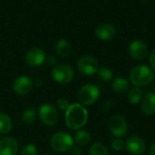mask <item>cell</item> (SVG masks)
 I'll list each match as a JSON object with an SVG mask.
<instances>
[{
    "label": "cell",
    "mask_w": 155,
    "mask_h": 155,
    "mask_svg": "<svg viewBox=\"0 0 155 155\" xmlns=\"http://www.w3.org/2000/svg\"><path fill=\"white\" fill-rule=\"evenodd\" d=\"M88 121V112L80 103H74L69 105L65 111L66 126L74 131L80 130Z\"/></svg>",
    "instance_id": "obj_1"
},
{
    "label": "cell",
    "mask_w": 155,
    "mask_h": 155,
    "mask_svg": "<svg viewBox=\"0 0 155 155\" xmlns=\"http://www.w3.org/2000/svg\"><path fill=\"white\" fill-rule=\"evenodd\" d=\"M130 83L136 87H143L152 84L155 79L154 71L147 65H136L132 68L129 75Z\"/></svg>",
    "instance_id": "obj_2"
},
{
    "label": "cell",
    "mask_w": 155,
    "mask_h": 155,
    "mask_svg": "<svg viewBox=\"0 0 155 155\" xmlns=\"http://www.w3.org/2000/svg\"><path fill=\"white\" fill-rule=\"evenodd\" d=\"M74 138L66 132H57L50 139V146L56 153H65L74 147Z\"/></svg>",
    "instance_id": "obj_3"
},
{
    "label": "cell",
    "mask_w": 155,
    "mask_h": 155,
    "mask_svg": "<svg viewBox=\"0 0 155 155\" xmlns=\"http://www.w3.org/2000/svg\"><path fill=\"white\" fill-rule=\"evenodd\" d=\"M100 97L99 88L93 84H87L83 85L77 94L78 101L84 106H90L94 104Z\"/></svg>",
    "instance_id": "obj_4"
},
{
    "label": "cell",
    "mask_w": 155,
    "mask_h": 155,
    "mask_svg": "<svg viewBox=\"0 0 155 155\" xmlns=\"http://www.w3.org/2000/svg\"><path fill=\"white\" fill-rule=\"evenodd\" d=\"M52 78L58 84H65L70 83L74 76V71L72 66L66 64L55 65L52 70Z\"/></svg>",
    "instance_id": "obj_5"
},
{
    "label": "cell",
    "mask_w": 155,
    "mask_h": 155,
    "mask_svg": "<svg viewBox=\"0 0 155 155\" xmlns=\"http://www.w3.org/2000/svg\"><path fill=\"white\" fill-rule=\"evenodd\" d=\"M39 120L46 126H53L56 124L59 119L58 111L51 104H44L38 109Z\"/></svg>",
    "instance_id": "obj_6"
},
{
    "label": "cell",
    "mask_w": 155,
    "mask_h": 155,
    "mask_svg": "<svg viewBox=\"0 0 155 155\" xmlns=\"http://www.w3.org/2000/svg\"><path fill=\"white\" fill-rule=\"evenodd\" d=\"M109 130L115 138L125 136L128 132V124L125 118L121 114H114L109 120Z\"/></svg>",
    "instance_id": "obj_7"
},
{
    "label": "cell",
    "mask_w": 155,
    "mask_h": 155,
    "mask_svg": "<svg viewBox=\"0 0 155 155\" xmlns=\"http://www.w3.org/2000/svg\"><path fill=\"white\" fill-rule=\"evenodd\" d=\"M77 69L80 72V74L86 76H90L97 73L99 69V64L98 62L94 57L89 55H84L78 60Z\"/></svg>",
    "instance_id": "obj_8"
},
{
    "label": "cell",
    "mask_w": 155,
    "mask_h": 155,
    "mask_svg": "<svg viewBox=\"0 0 155 155\" xmlns=\"http://www.w3.org/2000/svg\"><path fill=\"white\" fill-rule=\"evenodd\" d=\"M125 149L130 154L142 155L145 153L146 143L143 138L133 135L125 141Z\"/></svg>",
    "instance_id": "obj_9"
},
{
    "label": "cell",
    "mask_w": 155,
    "mask_h": 155,
    "mask_svg": "<svg viewBox=\"0 0 155 155\" xmlns=\"http://www.w3.org/2000/svg\"><path fill=\"white\" fill-rule=\"evenodd\" d=\"M34 86L32 79L26 75L17 77L13 84V90L18 95H25L29 94Z\"/></svg>",
    "instance_id": "obj_10"
},
{
    "label": "cell",
    "mask_w": 155,
    "mask_h": 155,
    "mask_svg": "<svg viewBox=\"0 0 155 155\" xmlns=\"http://www.w3.org/2000/svg\"><path fill=\"white\" fill-rule=\"evenodd\" d=\"M129 54L136 61L143 60L148 54L147 45L142 40H134L129 45Z\"/></svg>",
    "instance_id": "obj_11"
},
{
    "label": "cell",
    "mask_w": 155,
    "mask_h": 155,
    "mask_svg": "<svg viewBox=\"0 0 155 155\" xmlns=\"http://www.w3.org/2000/svg\"><path fill=\"white\" fill-rule=\"evenodd\" d=\"M45 59H46V55L45 51L38 47L29 50L25 57V63L32 67L42 65L45 62Z\"/></svg>",
    "instance_id": "obj_12"
},
{
    "label": "cell",
    "mask_w": 155,
    "mask_h": 155,
    "mask_svg": "<svg viewBox=\"0 0 155 155\" xmlns=\"http://www.w3.org/2000/svg\"><path fill=\"white\" fill-rule=\"evenodd\" d=\"M18 148V143L13 137L7 136L0 140V155H15Z\"/></svg>",
    "instance_id": "obj_13"
},
{
    "label": "cell",
    "mask_w": 155,
    "mask_h": 155,
    "mask_svg": "<svg viewBox=\"0 0 155 155\" xmlns=\"http://www.w3.org/2000/svg\"><path fill=\"white\" fill-rule=\"evenodd\" d=\"M142 112L145 115H153L155 114V93L147 92L141 102Z\"/></svg>",
    "instance_id": "obj_14"
},
{
    "label": "cell",
    "mask_w": 155,
    "mask_h": 155,
    "mask_svg": "<svg viewBox=\"0 0 155 155\" xmlns=\"http://www.w3.org/2000/svg\"><path fill=\"white\" fill-rule=\"evenodd\" d=\"M116 30L114 25L110 24H101L95 29L96 36L103 41H109L115 36Z\"/></svg>",
    "instance_id": "obj_15"
},
{
    "label": "cell",
    "mask_w": 155,
    "mask_h": 155,
    "mask_svg": "<svg viewBox=\"0 0 155 155\" xmlns=\"http://www.w3.org/2000/svg\"><path fill=\"white\" fill-rule=\"evenodd\" d=\"M111 87L116 94H125L130 90V82L124 77H117L112 82Z\"/></svg>",
    "instance_id": "obj_16"
},
{
    "label": "cell",
    "mask_w": 155,
    "mask_h": 155,
    "mask_svg": "<svg viewBox=\"0 0 155 155\" xmlns=\"http://www.w3.org/2000/svg\"><path fill=\"white\" fill-rule=\"evenodd\" d=\"M55 52L60 57L66 58L71 54L72 47H71L70 44L68 43V41H66L65 39H60L56 42Z\"/></svg>",
    "instance_id": "obj_17"
},
{
    "label": "cell",
    "mask_w": 155,
    "mask_h": 155,
    "mask_svg": "<svg viewBox=\"0 0 155 155\" xmlns=\"http://www.w3.org/2000/svg\"><path fill=\"white\" fill-rule=\"evenodd\" d=\"M91 141V135L86 130H77L74 136V142L77 144V146L84 147L86 146Z\"/></svg>",
    "instance_id": "obj_18"
},
{
    "label": "cell",
    "mask_w": 155,
    "mask_h": 155,
    "mask_svg": "<svg viewBox=\"0 0 155 155\" xmlns=\"http://www.w3.org/2000/svg\"><path fill=\"white\" fill-rule=\"evenodd\" d=\"M143 97V93L140 87L134 86L128 91L127 98H128V101L131 104H134V105L139 104L142 102Z\"/></svg>",
    "instance_id": "obj_19"
},
{
    "label": "cell",
    "mask_w": 155,
    "mask_h": 155,
    "mask_svg": "<svg viewBox=\"0 0 155 155\" xmlns=\"http://www.w3.org/2000/svg\"><path fill=\"white\" fill-rule=\"evenodd\" d=\"M13 122L9 115L0 113V134H6L12 131Z\"/></svg>",
    "instance_id": "obj_20"
},
{
    "label": "cell",
    "mask_w": 155,
    "mask_h": 155,
    "mask_svg": "<svg viewBox=\"0 0 155 155\" xmlns=\"http://www.w3.org/2000/svg\"><path fill=\"white\" fill-rule=\"evenodd\" d=\"M96 74H97L98 78L103 82H111L113 80V77H114L113 71L107 66L99 67Z\"/></svg>",
    "instance_id": "obj_21"
},
{
    "label": "cell",
    "mask_w": 155,
    "mask_h": 155,
    "mask_svg": "<svg viewBox=\"0 0 155 155\" xmlns=\"http://www.w3.org/2000/svg\"><path fill=\"white\" fill-rule=\"evenodd\" d=\"M89 155H109V152L104 143H94L89 149Z\"/></svg>",
    "instance_id": "obj_22"
},
{
    "label": "cell",
    "mask_w": 155,
    "mask_h": 155,
    "mask_svg": "<svg viewBox=\"0 0 155 155\" xmlns=\"http://www.w3.org/2000/svg\"><path fill=\"white\" fill-rule=\"evenodd\" d=\"M22 121L26 124H33L36 119V111L34 108H27L24 110L21 115Z\"/></svg>",
    "instance_id": "obj_23"
},
{
    "label": "cell",
    "mask_w": 155,
    "mask_h": 155,
    "mask_svg": "<svg viewBox=\"0 0 155 155\" xmlns=\"http://www.w3.org/2000/svg\"><path fill=\"white\" fill-rule=\"evenodd\" d=\"M111 147L115 152H121L125 149V142L121 138H115L111 143Z\"/></svg>",
    "instance_id": "obj_24"
},
{
    "label": "cell",
    "mask_w": 155,
    "mask_h": 155,
    "mask_svg": "<svg viewBox=\"0 0 155 155\" xmlns=\"http://www.w3.org/2000/svg\"><path fill=\"white\" fill-rule=\"evenodd\" d=\"M20 155H37V149L34 144H27L23 147Z\"/></svg>",
    "instance_id": "obj_25"
},
{
    "label": "cell",
    "mask_w": 155,
    "mask_h": 155,
    "mask_svg": "<svg viewBox=\"0 0 155 155\" xmlns=\"http://www.w3.org/2000/svg\"><path fill=\"white\" fill-rule=\"evenodd\" d=\"M56 105H57V107H58L61 111H66V110L68 109L70 104H69V102H68L67 99H65V98H64V97H61V98H59V99L56 101Z\"/></svg>",
    "instance_id": "obj_26"
},
{
    "label": "cell",
    "mask_w": 155,
    "mask_h": 155,
    "mask_svg": "<svg viewBox=\"0 0 155 155\" xmlns=\"http://www.w3.org/2000/svg\"><path fill=\"white\" fill-rule=\"evenodd\" d=\"M149 64H150L151 68L154 71L155 70V49H153V50L152 51V53L150 54V56H149Z\"/></svg>",
    "instance_id": "obj_27"
},
{
    "label": "cell",
    "mask_w": 155,
    "mask_h": 155,
    "mask_svg": "<svg viewBox=\"0 0 155 155\" xmlns=\"http://www.w3.org/2000/svg\"><path fill=\"white\" fill-rule=\"evenodd\" d=\"M71 153L72 155H82L83 154V151L80 148V146H74L71 150Z\"/></svg>",
    "instance_id": "obj_28"
},
{
    "label": "cell",
    "mask_w": 155,
    "mask_h": 155,
    "mask_svg": "<svg viewBox=\"0 0 155 155\" xmlns=\"http://www.w3.org/2000/svg\"><path fill=\"white\" fill-rule=\"evenodd\" d=\"M45 62H46V64H47L48 65H50V66H53V65L56 64V59H55L54 56H49L48 58L45 59Z\"/></svg>",
    "instance_id": "obj_29"
},
{
    "label": "cell",
    "mask_w": 155,
    "mask_h": 155,
    "mask_svg": "<svg viewBox=\"0 0 155 155\" xmlns=\"http://www.w3.org/2000/svg\"><path fill=\"white\" fill-rule=\"evenodd\" d=\"M149 155H155V142L151 145L149 149Z\"/></svg>",
    "instance_id": "obj_30"
},
{
    "label": "cell",
    "mask_w": 155,
    "mask_h": 155,
    "mask_svg": "<svg viewBox=\"0 0 155 155\" xmlns=\"http://www.w3.org/2000/svg\"><path fill=\"white\" fill-rule=\"evenodd\" d=\"M153 84H152V88H153V92L155 93V79H154V81L152 83Z\"/></svg>",
    "instance_id": "obj_31"
},
{
    "label": "cell",
    "mask_w": 155,
    "mask_h": 155,
    "mask_svg": "<svg viewBox=\"0 0 155 155\" xmlns=\"http://www.w3.org/2000/svg\"><path fill=\"white\" fill-rule=\"evenodd\" d=\"M42 155H53V154H50V153H44V154Z\"/></svg>",
    "instance_id": "obj_32"
}]
</instances>
